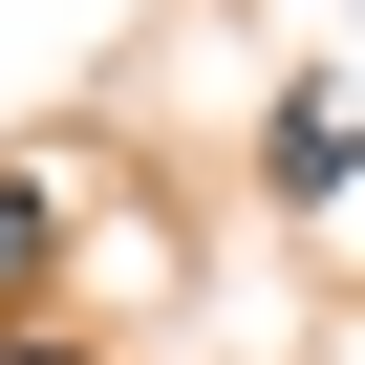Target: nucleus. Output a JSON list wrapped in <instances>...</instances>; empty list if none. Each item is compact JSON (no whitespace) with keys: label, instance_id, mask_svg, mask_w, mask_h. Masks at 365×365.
I'll use <instances>...</instances> for the list:
<instances>
[{"label":"nucleus","instance_id":"nucleus-1","mask_svg":"<svg viewBox=\"0 0 365 365\" xmlns=\"http://www.w3.org/2000/svg\"><path fill=\"white\" fill-rule=\"evenodd\" d=\"M258 172H279V194L322 215L344 172H365V108H344V86H279V129H258Z\"/></svg>","mask_w":365,"mask_h":365},{"label":"nucleus","instance_id":"nucleus-2","mask_svg":"<svg viewBox=\"0 0 365 365\" xmlns=\"http://www.w3.org/2000/svg\"><path fill=\"white\" fill-rule=\"evenodd\" d=\"M43 258H65V194H43V172H0V322L43 301Z\"/></svg>","mask_w":365,"mask_h":365},{"label":"nucleus","instance_id":"nucleus-3","mask_svg":"<svg viewBox=\"0 0 365 365\" xmlns=\"http://www.w3.org/2000/svg\"><path fill=\"white\" fill-rule=\"evenodd\" d=\"M0 365H86V344H65V322H0Z\"/></svg>","mask_w":365,"mask_h":365}]
</instances>
